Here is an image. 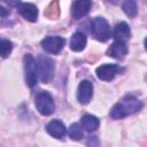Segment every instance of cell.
Instances as JSON below:
<instances>
[{
    "mask_svg": "<svg viewBox=\"0 0 147 147\" xmlns=\"http://www.w3.org/2000/svg\"><path fill=\"white\" fill-rule=\"evenodd\" d=\"M142 107L141 101H139L137 98L132 95H127L123 98L119 102H117L110 110V117L114 119H121L124 118L138 110Z\"/></svg>",
    "mask_w": 147,
    "mask_h": 147,
    "instance_id": "6da1fadb",
    "label": "cell"
},
{
    "mask_svg": "<svg viewBox=\"0 0 147 147\" xmlns=\"http://www.w3.org/2000/svg\"><path fill=\"white\" fill-rule=\"evenodd\" d=\"M91 32L95 39L100 41H107L111 36V30L108 22L103 17H94L91 21Z\"/></svg>",
    "mask_w": 147,
    "mask_h": 147,
    "instance_id": "7a4b0ae2",
    "label": "cell"
},
{
    "mask_svg": "<svg viewBox=\"0 0 147 147\" xmlns=\"http://www.w3.org/2000/svg\"><path fill=\"white\" fill-rule=\"evenodd\" d=\"M37 69L39 78L42 83H48L54 76V62L48 56H39L37 60Z\"/></svg>",
    "mask_w": 147,
    "mask_h": 147,
    "instance_id": "3957f363",
    "label": "cell"
},
{
    "mask_svg": "<svg viewBox=\"0 0 147 147\" xmlns=\"http://www.w3.org/2000/svg\"><path fill=\"white\" fill-rule=\"evenodd\" d=\"M34 105H36L37 110L44 116H48V115L53 114V111L55 109V105H54L53 98L47 92L38 93L36 95V98H34Z\"/></svg>",
    "mask_w": 147,
    "mask_h": 147,
    "instance_id": "277c9868",
    "label": "cell"
},
{
    "mask_svg": "<svg viewBox=\"0 0 147 147\" xmlns=\"http://www.w3.org/2000/svg\"><path fill=\"white\" fill-rule=\"evenodd\" d=\"M23 63H24V72H25V82L26 85L30 87H33L37 84V62L33 59V56L31 54H25L24 59H23Z\"/></svg>",
    "mask_w": 147,
    "mask_h": 147,
    "instance_id": "5b68a950",
    "label": "cell"
},
{
    "mask_svg": "<svg viewBox=\"0 0 147 147\" xmlns=\"http://www.w3.org/2000/svg\"><path fill=\"white\" fill-rule=\"evenodd\" d=\"M64 44H65V40L59 36H48L44 38L41 41L42 48L47 53H51V54H57L62 49Z\"/></svg>",
    "mask_w": 147,
    "mask_h": 147,
    "instance_id": "8992f818",
    "label": "cell"
},
{
    "mask_svg": "<svg viewBox=\"0 0 147 147\" xmlns=\"http://www.w3.org/2000/svg\"><path fill=\"white\" fill-rule=\"evenodd\" d=\"M93 96V84L90 80H82L77 88V99L82 105H87Z\"/></svg>",
    "mask_w": 147,
    "mask_h": 147,
    "instance_id": "52a82bcc",
    "label": "cell"
},
{
    "mask_svg": "<svg viewBox=\"0 0 147 147\" xmlns=\"http://www.w3.org/2000/svg\"><path fill=\"white\" fill-rule=\"evenodd\" d=\"M118 72V65L117 64H102L96 68V76L99 79L109 82L111 80L115 75Z\"/></svg>",
    "mask_w": 147,
    "mask_h": 147,
    "instance_id": "ba28073f",
    "label": "cell"
},
{
    "mask_svg": "<svg viewBox=\"0 0 147 147\" xmlns=\"http://www.w3.org/2000/svg\"><path fill=\"white\" fill-rule=\"evenodd\" d=\"M18 13L29 22H36L38 18V9L33 3L24 2L18 6Z\"/></svg>",
    "mask_w": 147,
    "mask_h": 147,
    "instance_id": "9c48e42d",
    "label": "cell"
},
{
    "mask_svg": "<svg viewBox=\"0 0 147 147\" xmlns=\"http://www.w3.org/2000/svg\"><path fill=\"white\" fill-rule=\"evenodd\" d=\"M91 6H92L91 0H76L72 5V16H74V18L79 20L83 16H85L90 11Z\"/></svg>",
    "mask_w": 147,
    "mask_h": 147,
    "instance_id": "30bf717a",
    "label": "cell"
},
{
    "mask_svg": "<svg viewBox=\"0 0 147 147\" xmlns=\"http://www.w3.org/2000/svg\"><path fill=\"white\" fill-rule=\"evenodd\" d=\"M126 54H127V47H126L125 42L116 41V40L110 45V47L107 51V55L108 56L114 57V59H117V60L124 59V56Z\"/></svg>",
    "mask_w": 147,
    "mask_h": 147,
    "instance_id": "8fae6325",
    "label": "cell"
},
{
    "mask_svg": "<svg viewBox=\"0 0 147 147\" xmlns=\"http://www.w3.org/2000/svg\"><path fill=\"white\" fill-rule=\"evenodd\" d=\"M46 131L54 138H57V139H61L65 136V132H67V129L64 126V124L61 122V121H57V119H54L52 122H49L47 125H46Z\"/></svg>",
    "mask_w": 147,
    "mask_h": 147,
    "instance_id": "7c38bea8",
    "label": "cell"
},
{
    "mask_svg": "<svg viewBox=\"0 0 147 147\" xmlns=\"http://www.w3.org/2000/svg\"><path fill=\"white\" fill-rule=\"evenodd\" d=\"M130 37H131V30L125 22H121L115 26L114 38L116 41L125 42L127 39H130Z\"/></svg>",
    "mask_w": 147,
    "mask_h": 147,
    "instance_id": "4fadbf2b",
    "label": "cell"
},
{
    "mask_svg": "<svg viewBox=\"0 0 147 147\" xmlns=\"http://www.w3.org/2000/svg\"><path fill=\"white\" fill-rule=\"evenodd\" d=\"M86 46V37L82 32H76L71 36L70 40V48L75 52H80Z\"/></svg>",
    "mask_w": 147,
    "mask_h": 147,
    "instance_id": "5bb4252c",
    "label": "cell"
},
{
    "mask_svg": "<svg viewBox=\"0 0 147 147\" xmlns=\"http://www.w3.org/2000/svg\"><path fill=\"white\" fill-rule=\"evenodd\" d=\"M99 124H100V122H99L98 117H95L94 115L86 114V115H84V116L82 117V125H83V127H84L86 131H88V132L95 131V130L99 127Z\"/></svg>",
    "mask_w": 147,
    "mask_h": 147,
    "instance_id": "9a60e30c",
    "label": "cell"
},
{
    "mask_svg": "<svg viewBox=\"0 0 147 147\" xmlns=\"http://www.w3.org/2000/svg\"><path fill=\"white\" fill-rule=\"evenodd\" d=\"M69 136H70V138L72 140H80L82 138H84L83 126H80L77 123L71 124L70 127H69Z\"/></svg>",
    "mask_w": 147,
    "mask_h": 147,
    "instance_id": "2e32d148",
    "label": "cell"
},
{
    "mask_svg": "<svg viewBox=\"0 0 147 147\" xmlns=\"http://www.w3.org/2000/svg\"><path fill=\"white\" fill-rule=\"evenodd\" d=\"M122 8L129 17H134L137 15V3L134 0H125Z\"/></svg>",
    "mask_w": 147,
    "mask_h": 147,
    "instance_id": "e0dca14e",
    "label": "cell"
},
{
    "mask_svg": "<svg viewBox=\"0 0 147 147\" xmlns=\"http://www.w3.org/2000/svg\"><path fill=\"white\" fill-rule=\"evenodd\" d=\"M13 49V44L8 39H0V56L7 57Z\"/></svg>",
    "mask_w": 147,
    "mask_h": 147,
    "instance_id": "ac0fdd59",
    "label": "cell"
},
{
    "mask_svg": "<svg viewBox=\"0 0 147 147\" xmlns=\"http://www.w3.org/2000/svg\"><path fill=\"white\" fill-rule=\"evenodd\" d=\"M9 14V11H8V9H6L5 7H2V6H0V16L1 17H3V16H7Z\"/></svg>",
    "mask_w": 147,
    "mask_h": 147,
    "instance_id": "d6986e66",
    "label": "cell"
},
{
    "mask_svg": "<svg viewBox=\"0 0 147 147\" xmlns=\"http://www.w3.org/2000/svg\"><path fill=\"white\" fill-rule=\"evenodd\" d=\"M9 6H17L20 2H21V0H5Z\"/></svg>",
    "mask_w": 147,
    "mask_h": 147,
    "instance_id": "ffe728a7",
    "label": "cell"
}]
</instances>
